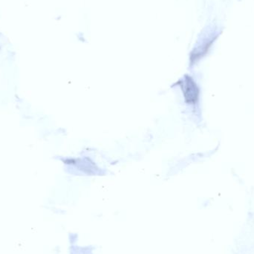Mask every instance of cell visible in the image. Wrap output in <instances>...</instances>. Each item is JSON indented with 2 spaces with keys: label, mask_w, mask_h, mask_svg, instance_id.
<instances>
[{
  "label": "cell",
  "mask_w": 254,
  "mask_h": 254,
  "mask_svg": "<svg viewBox=\"0 0 254 254\" xmlns=\"http://www.w3.org/2000/svg\"><path fill=\"white\" fill-rule=\"evenodd\" d=\"M179 83L187 104H196L199 95V89L193 79L186 75L179 80Z\"/></svg>",
  "instance_id": "6da1fadb"
}]
</instances>
